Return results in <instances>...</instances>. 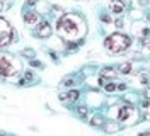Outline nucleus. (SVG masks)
<instances>
[{
	"mask_svg": "<svg viewBox=\"0 0 150 136\" xmlns=\"http://www.w3.org/2000/svg\"><path fill=\"white\" fill-rule=\"evenodd\" d=\"M92 124H94V126H99V124H101V118H94L92 119Z\"/></svg>",
	"mask_w": 150,
	"mask_h": 136,
	"instance_id": "obj_12",
	"label": "nucleus"
},
{
	"mask_svg": "<svg viewBox=\"0 0 150 136\" xmlns=\"http://www.w3.org/2000/svg\"><path fill=\"white\" fill-rule=\"evenodd\" d=\"M38 14H34V12H29V14H26L24 16V20L28 22V24H34V22H38Z\"/></svg>",
	"mask_w": 150,
	"mask_h": 136,
	"instance_id": "obj_8",
	"label": "nucleus"
},
{
	"mask_svg": "<svg viewBox=\"0 0 150 136\" xmlns=\"http://www.w3.org/2000/svg\"><path fill=\"white\" fill-rule=\"evenodd\" d=\"M79 99V92H70V94H68V100H70V102H74V100H77Z\"/></svg>",
	"mask_w": 150,
	"mask_h": 136,
	"instance_id": "obj_9",
	"label": "nucleus"
},
{
	"mask_svg": "<svg viewBox=\"0 0 150 136\" xmlns=\"http://www.w3.org/2000/svg\"><path fill=\"white\" fill-rule=\"evenodd\" d=\"M16 72H17L16 61L10 56H7V54L0 56V75L2 77H10V75H14Z\"/></svg>",
	"mask_w": 150,
	"mask_h": 136,
	"instance_id": "obj_3",
	"label": "nucleus"
},
{
	"mask_svg": "<svg viewBox=\"0 0 150 136\" xmlns=\"http://www.w3.org/2000/svg\"><path fill=\"white\" fill-rule=\"evenodd\" d=\"M12 27H10V24L5 20V19L0 17V48L2 46H7L12 41Z\"/></svg>",
	"mask_w": 150,
	"mask_h": 136,
	"instance_id": "obj_4",
	"label": "nucleus"
},
{
	"mask_svg": "<svg viewBox=\"0 0 150 136\" xmlns=\"http://www.w3.org/2000/svg\"><path fill=\"white\" fill-rule=\"evenodd\" d=\"M130 112H131V107H128V106H123V107H120L118 114H116V118L120 119V121H126V119H128V116H130Z\"/></svg>",
	"mask_w": 150,
	"mask_h": 136,
	"instance_id": "obj_5",
	"label": "nucleus"
},
{
	"mask_svg": "<svg viewBox=\"0 0 150 136\" xmlns=\"http://www.w3.org/2000/svg\"><path fill=\"white\" fill-rule=\"evenodd\" d=\"M140 136H150V133H149V131H145V133H142Z\"/></svg>",
	"mask_w": 150,
	"mask_h": 136,
	"instance_id": "obj_13",
	"label": "nucleus"
},
{
	"mask_svg": "<svg viewBox=\"0 0 150 136\" xmlns=\"http://www.w3.org/2000/svg\"><path fill=\"white\" fill-rule=\"evenodd\" d=\"M123 9H125V2L123 0H112L111 2V10L114 14H121Z\"/></svg>",
	"mask_w": 150,
	"mask_h": 136,
	"instance_id": "obj_7",
	"label": "nucleus"
},
{
	"mask_svg": "<svg viewBox=\"0 0 150 136\" xmlns=\"http://www.w3.org/2000/svg\"><path fill=\"white\" fill-rule=\"evenodd\" d=\"M121 72H123V73H130V72H131V65H130V63L121 65Z\"/></svg>",
	"mask_w": 150,
	"mask_h": 136,
	"instance_id": "obj_11",
	"label": "nucleus"
},
{
	"mask_svg": "<svg viewBox=\"0 0 150 136\" xmlns=\"http://www.w3.org/2000/svg\"><path fill=\"white\" fill-rule=\"evenodd\" d=\"M130 44H131L130 37L126 36V34H120V32L111 34V36L104 41L106 49H108V51H111V53H123V51H125Z\"/></svg>",
	"mask_w": 150,
	"mask_h": 136,
	"instance_id": "obj_2",
	"label": "nucleus"
},
{
	"mask_svg": "<svg viewBox=\"0 0 150 136\" xmlns=\"http://www.w3.org/2000/svg\"><path fill=\"white\" fill-rule=\"evenodd\" d=\"M50 34H51V27H50V24H48V22H43V24L39 26V29H38V36L48 37Z\"/></svg>",
	"mask_w": 150,
	"mask_h": 136,
	"instance_id": "obj_6",
	"label": "nucleus"
},
{
	"mask_svg": "<svg viewBox=\"0 0 150 136\" xmlns=\"http://www.w3.org/2000/svg\"><path fill=\"white\" fill-rule=\"evenodd\" d=\"M104 89H106L108 92H112L114 89H116V85H114L112 82H109V83H104Z\"/></svg>",
	"mask_w": 150,
	"mask_h": 136,
	"instance_id": "obj_10",
	"label": "nucleus"
},
{
	"mask_svg": "<svg viewBox=\"0 0 150 136\" xmlns=\"http://www.w3.org/2000/svg\"><path fill=\"white\" fill-rule=\"evenodd\" d=\"M58 31L67 37L77 36V34L80 32V19L75 17V16L67 14V16H63V17L60 19V22H58Z\"/></svg>",
	"mask_w": 150,
	"mask_h": 136,
	"instance_id": "obj_1",
	"label": "nucleus"
}]
</instances>
